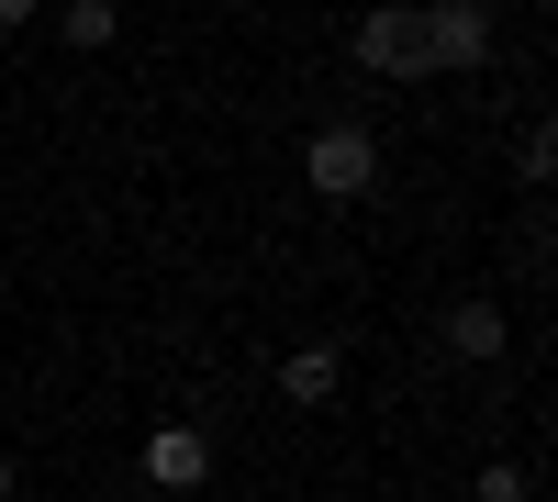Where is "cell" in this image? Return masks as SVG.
Returning a JSON list of instances; mask_svg holds the SVG:
<instances>
[{
	"instance_id": "obj_1",
	"label": "cell",
	"mask_w": 558,
	"mask_h": 502,
	"mask_svg": "<svg viewBox=\"0 0 558 502\" xmlns=\"http://www.w3.org/2000/svg\"><path fill=\"white\" fill-rule=\"evenodd\" d=\"M302 179H313V201H357L368 179H380V146H368V123H324L313 146H302Z\"/></svg>"
},
{
	"instance_id": "obj_2",
	"label": "cell",
	"mask_w": 558,
	"mask_h": 502,
	"mask_svg": "<svg viewBox=\"0 0 558 502\" xmlns=\"http://www.w3.org/2000/svg\"><path fill=\"white\" fill-rule=\"evenodd\" d=\"M347 45H357L380 78H425V68H436V57H425V12H368Z\"/></svg>"
},
{
	"instance_id": "obj_3",
	"label": "cell",
	"mask_w": 558,
	"mask_h": 502,
	"mask_svg": "<svg viewBox=\"0 0 558 502\" xmlns=\"http://www.w3.org/2000/svg\"><path fill=\"white\" fill-rule=\"evenodd\" d=\"M425 57H436V68H481V57H492V12L436 0V12H425Z\"/></svg>"
},
{
	"instance_id": "obj_4",
	"label": "cell",
	"mask_w": 558,
	"mask_h": 502,
	"mask_svg": "<svg viewBox=\"0 0 558 502\" xmlns=\"http://www.w3.org/2000/svg\"><path fill=\"white\" fill-rule=\"evenodd\" d=\"M146 480H157V491H202V480H213V436L157 425V436H146Z\"/></svg>"
},
{
	"instance_id": "obj_5",
	"label": "cell",
	"mask_w": 558,
	"mask_h": 502,
	"mask_svg": "<svg viewBox=\"0 0 558 502\" xmlns=\"http://www.w3.org/2000/svg\"><path fill=\"white\" fill-rule=\"evenodd\" d=\"M336 380H347V346H291L279 357V391L291 402H336Z\"/></svg>"
},
{
	"instance_id": "obj_6",
	"label": "cell",
	"mask_w": 558,
	"mask_h": 502,
	"mask_svg": "<svg viewBox=\"0 0 558 502\" xmlns=\"http://www.w3.org/2000/svg\"><path fill=\"white\" fill-rule=\"evenodd\" d=\"M447 346H458V357H502V313H492V302H458V313H447Z\"/></svg>"
},
{
	"instance_id": "obj_7",
	"label": "cell",
	"mask_w": 558,
	"mask_h": 502,
	"mask_svg": "<svg viewBox=\"0 0 558 502\" xmlns=\"http://www.w3.org/2000/svg\"><path fill=\"white\" fill-rule=\"evenodd\" d=\"M112 23H123L112 0H68V45H112Z\"/></svg>"
},
{
	"instance_id": "obj_8",
	"label": "cell",
	"mask_w": 558,
	"mask_h": 502,
	"mask_svg": "<svg viewBox=\"0 0 558 502\" xmlns=\"http://www.w3.org/2000/svg\"><path fill=\"white\" fill-rule=\"evenodd\" d=\"M470 502H536V480H525V469H514V458H492V469H481V491H470Z\"/></svg>"
},
{
	"instance_id": "obj_9",
	"label": "cell",
	"mask_w": 558,
	"mask_h": 502,
	"mask_svg": "<svg viewBox=\"0 0 558 502\" xmlns=\"http://www.w3.org/2000/svg\"><path fill=\"white\" fill-rule=\"evenodd\" d=\"M0 502H12V458H0Z\"/></svg>"
}]
</instances>
